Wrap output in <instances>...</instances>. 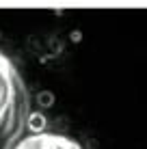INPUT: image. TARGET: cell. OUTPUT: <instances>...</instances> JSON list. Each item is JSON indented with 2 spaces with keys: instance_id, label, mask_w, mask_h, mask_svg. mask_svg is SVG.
<instances>
[{
  "instance_id": "1",
  "label": "cell",
  "mask_w": 147,
  "mask_h": 149,
  "mask_svg": "<svg viewBox=\"0 0 147 149\" xmlns=\"http://www.w3.org/2000/svg\"><path fill=\"white\" fill-rule=\"evenodd\" d=\"M28 119V93L15 65L0 52V149H15Z\"/></svg>"
},
{
  "instance_id": "2",
  "label": "cell",
  "mask_w": 147,
  "mask_h": 149,
  "mask_svg": "<svg viewBox=\"0 0 147 149\" xmlns=\"http://www.w3.org/2000/svg\"><path fill=\"white\" fill-rule=\"evenodd\" d=\"M15 149H82V147L67 136L41 132V134H33V136L22 138L15 145Z\"/></svg>"
}]
</instances>
